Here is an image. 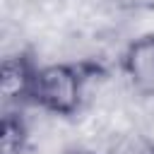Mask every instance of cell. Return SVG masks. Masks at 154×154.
Returning a JSON list of instances; mask_svg holds the SVG:
<instances>
[{
    "label": "cell",
    "mask_w": 154,
    "mask_h": 154,
    "mask_svg": "<svg viewBox=\"0 0 154 154\" xmlns=\"http://www.w3.org/2000/svg\"><path fill=\"white\" fill-rule=\"evenodd\" d=\"M87 101V70L84 63H48L38 65L34 79L31 103L60 118L82 111Z\"/></svg>",
    "instance_id": "obj_1"
},
{
    "label": "cell",
    "mask_w": 154,
    "mask_h": 154,
    "mask_svg": "<svg viewBox=\"0 0 154 154\" xmlns=\"http://www.w3.org/2000/svg\"><path fill=\"white\" fill-rule=\"evenodd\" d=\"M36 70L38 65L26 53H14V55L2 58L0 94H2L5 106H19L24 101H31Z\"/></svg>",
    "instance_id": "obj_2"
},
{
    "label": "cell",
    "mask_w": 154,
    "mask_h": 154,
    "mask_svg": "<svg viewBox=\"0 0 154 154\" xmlns=\"http://www.w3.org/2000/svg\"><path fill=\"white\" fill-rule=\"evenodd\" d=\"M120 67L137 94L154 96V34L137 36L125 48Z\"/></svg>",
    "instance_id": "obj_3"
},
{
    "label": "cell",
    "mask_w": 154,
    "mask_h": 154,
    "mask_svg": "<svg viewBox=\"0 0 154 154\" xmlns=\"http://www.w3.org/2000/svg\"><path fill=\"white\" fill-rule=\"evenodd\" d=\"M29 125L17 111H7L0 123V154H26L29 149Z\"/></svg>",
    "instance_id": "obj_4"
}]
</instances>
